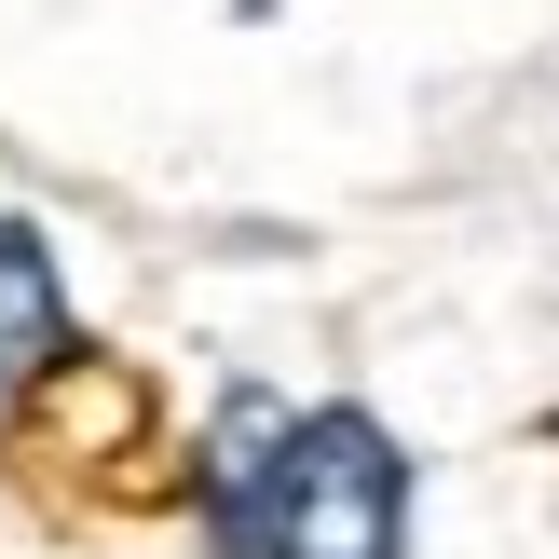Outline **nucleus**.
<instances>
[{"instance_id": "f257e3e1", "label": "nucleus", "mask_w": 559, "mask_h": 559, "mask_svg": "<svg viewBox=\"0 0 559 559\" xmlns=\"http://www.w3.org/2000/svg\"><path fill=\"white\" fill-rule=\"evenodd\" d=\"M205 533L218 559H396L409 546V464L369 409H273L233 396L205 451Z\"/></svg>"}, {"instance_id": "f03ea898", "label": "nucleus", "mask_w": 559, "mask_h": 559, "mask_svg": "<svg viewBox=\"0 0 559 559\" xmlns=\"http://www.w3.org/2000/svg\"><path fill=\"white\" fill-rule=\"evenodd\" d=\"M55 355H69V287H55V246L27 233V218H0V396H27Z\"/></svg>"}]
</instances>
